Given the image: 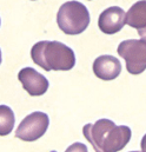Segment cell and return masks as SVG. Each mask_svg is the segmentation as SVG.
I'll use <instances>...</instances> for the list:
<instances>
[{"label": "cell", "mask_w": 146, "mask_h": 152, "mask_svg": "<svg viewBox=\"0 0 146 152\" xmlns=\"http://www.w3.org/2000/svg\"><path fill=\"white\" fill-rule=\"evenodd\" d=\"M57 24L65 34H80L90 25V12L79 1H67L60 6L57 13Z\"/></svg>", "instance_id": "3957f363"}, {"label": "cell", "mask_w": 146, "mask_h": 152, "mask_svg": "<svg viewBox=\"0 0 146 152\" xmlns=\"http://www.w3.org/2000/svg\"><path fill=\"white\" fill-rule=\"evenodd\" d=\"M85 138L97 152H118L131 139L128 126L115 125L110 119H99L94 124H86L82 129Z\"/></svg>", "instance_id": "6da1fadb"}, {"label": "cell", "mask_w": 146, "mask_h": 152, "mask_svg": "<svg viewBox=\"0 0 146 152\" xmlns=\"http://www.w3.org/2000/svg\"><path fill=\"white\" fill-rule=\"evenodd\" d=\"M93 72L101 80H113L120 75L121 64L113 56H100L93 61Z\"/></svg>", "instance_id": "ba28073f"}, {"label": "cell", "mask_w": 146, "mask_h": 152, "mask_svg": "<svg viewBox=\"0 0 146 152\" xmlns=\"http://www.w3.org/2000/svg\"><path fill=\"white\" fill-rule=\"evenodd\" d=\"M1 60H2V57H1V50H0V65H1Z\"/></svg>", "instance_id": "7c38bea8"}, {"label": "cell", "mask_w": 146, "mask_h": 152, "mask_svg": "<svg viewBox=\"0 0 146 152\" xmlns=\"http://www.w3.org/2000/svg\"><path fill=\"white\" fill-rule=\"evenodd\" d=\"M0 25H1V20H0Z\"/></svg>", "instance_id": "4fadbf2b"}, {"label": "cell", "mask_w": 146, "mask_h": 152, "mask_svg": "<svg viewBox=\"0 0 146 152\" xmlns=\"http://www.w3.org/2000/svg\"><path fill=\"white\" fill-rule=\"evenodd\" d=\"M125 11L118 6H112L103 11L98 19V27L105 34H114L125 25Z\"/></svg>", "instance_id": "52a82bcc"}, {"label": "cell", "mask_w": 146, "mask_h": 152, "mask_svg": "<svg viewBox=\"0 0 146 152\" xmlns=\"http://www.w3.org/2000/svg\"><path fill=\"white\" fill-rule=\"evenodd\" d=\"M31 58L45 71H70L75 65L72 48L54 40H42L34 44L31 50Z\"/></svg>", "instance_id": "7a4b0ae2"}, {"label": "cell", "mask_w": 146, "mask_h": 152, "mask_svg": "<svg viewBox=\"0 0 146 152\" xmlns=\"http://www.w3.org/2000/svg\"><path fill=\"white\" fill-rule=\"evenodd\" d=\"M140 146H142V151L146 152V134L143 137V139H142V144H140Z\"/></svg>", "instance_id": "8fae6325"}, {"label": "cell", "mask_w": 146, "mask_h": 152, "mask_svg": "<svg viewBox=\"0 0 146 152\" xmlns=\"http://www.w3.org/2000/svg\"><path fill=\"white\" fill-rule=\"evenodd\" d=\"M18 79L21 83L24 90L33 97L42 96L47 92L50 86V83L46 77L40 75L32 67H25L20 70L18 73Z\"/></svg>", "instance_id": "8992f818"}, {"label": "cell", "mask_w": 146, "mask_h": 152, "mask_svg": "<svg viewBox=\"0 0 146 152\" xmlns=\"http://www.w3.org/2000/svg\"><path fill=\"white\" fill-rule=\"evenodd\" d=\"M138 39L124 40L118 46V54L125 59L127 72L134 76L146 70V28L138 30Z\"/></svg>", "instance_id": "277c9868"}, {"label": "cell", "mask_w": 146, "mask_h": 152, "mask_svg": "<svg viewBox=\"0 0 146 152\" xmlns=\"http://www.w3.org/2000/svg\"><path fill=\"white\" fill-rule=\"evenodd\" d=\"M50 125V118L44 112H32L26 115L15 130V137L24 142H34L42 137Z\"/></svg>", "instance_id": "5b68a950"}, {"label": "cell", "mask_w": 146, "mask_h": 152, "mask_svg": "<svg viewBox=\"0 0 146 152\" xmlns=\"http://www.w3.org/2000/svg\"><path fill=\"white\" fill-rule=\"evenodd\" d=\"M15 117L7 105H0V136H7L13 131Z\"/></svg>", "instance_id": "30bf717a"}, {"label": "cell", "mask_w": 146, "mask_h": 152, "mask_svg": "<svg viewBox=\"0 0 146 152\" xmlns=\"http://www.w3.org/2000/svg\"><path fill=\"white\" fill-rule=\"evenodd\" d=\"M125 24L132 28H146V0H140L133 4L125 15Z\"/></svg>", "instance_id": "9c48e42d"}]
</instances>
